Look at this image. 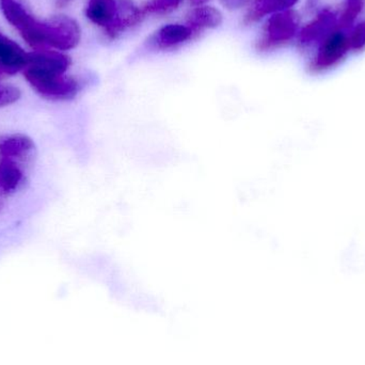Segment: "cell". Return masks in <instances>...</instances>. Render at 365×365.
<instances>
[{"label":"cell","instance_id":"6da1fadb","mask_svg":"<svg viewBox=\"0 0 365 365\" xmlns=\"http://www.w3.org/2000/svg\"><path fill=\"white\" fill-rule=\"evenodd\" d=\"M0 6L6 21L36 51L47 48L68 51L81 42V27L71 17L56 15L40 21L27 10L21 0H0Z\"/></svg>","mask_w":365,"mask_h":365},{"label":"cell","instance_id":"7a4b0ae2","mask_svg":"<svg viewBox=\"0 0 365 365\" xmlns=\"http://www.w3.org/2000/svg\"><path fill=\"white\" fill-rule=\"evenodd\" d=\"M71 66L68 56L56 51H36L29 53L24 76L32 89L48 100L66 101L75 98L79 83L66 75Z\"/></svg>","mask_w":365,"mask_h":365},{"label":"cell","instance_id":"3957f363","mask_svg":"<svg viewBox=\"0 0 365 365\" xmlns=\"http://www.w3.org/2000/svg\"><path fill=\"white\" fill-rule=\"evenodd\" d=\"M86 15L110 40L138 25L145 17L132 0H88Z\"/></svg>","mask_w":365,"mask_h":365},{"label":"cell","instance_id":"277c9868","mask_svg":"<svg viewBox=\"0 0 365 365\" xmlns=\"http://www.w3.org/2000/svg\"><path fill=\"white\" fill-rule=\"evenodd\" d=\"M299 28V16L295 11L287 10L272 14L262 29L257 41L259 51L279 48L295 38Z\"/></svg>","mask_w":365,"mask_h":365},{"label":"cell","instance_id":"5b68a950","mask_svg":"<svg viewBox=\"0 0 365 365\" xmlns=\"http://www.w3.org/2000/svg\"><path fill=\"white\" fill-rule=\"evenodd\" d=\"M351 51L349 36L336 30L319 44L317 55L310 64L312 72L322 73L338 66Z\"/></svg>","mask_w":365,"mask_h":365},{"label":"cell","instance_id":"8992f818","mask_svg":"<svg viewBox=\"0 0 365 365\" xmlns=\"http://www.w3.org/2000/svg\"><path fill=\"white\" fill-rule=\"evenodd\" d=\"M339 15L334 10L326 9L317 15L313 21L302 28L298 42L302 48L321 44L332 32L338 30Z\"/></svg>","mask_w":365,"mask_h":365},{"label":"cell","instance_id":"52a82bcc","mask_svg":"<svg viewBox=\"0 0 365 365\" xmlns=\"http://www.w3.org/2000/svg\"><path fill=\"white\" fill-rule=\"evenodd\" d=\"M197 36L187 24H168L150 36L148 46L154 51H175Z\"/></svg>","mask_w":365,"mask_h":365},{"label":"cell","instance_id":"ba28073f","mask_svg":"<svg viewBox=\"0 0 365 365\" xmlns=\"http://www.w3.org/2000/svg\"><path fill=\"white\" fill-rule=\"evenodd\" d=\"M29 53L0 32V76L13 75L27 66Z\"/></svg>","mask_w":365,"mask_h":365},{"label":"cell","instance_id":"9c48e42d","mask_svg":"<svg viewBox=\"0 0 365 365\" xmlns=\"http://www.w3.org/2000/svg\"><path fill=\"white\" fill-rule=\"evenodd\" d=\"M34 150L31 138L23 134L0 136V160L21 163L27 160Z\"/></svg>","mask_w":365,"mask_h":365},{"label":"cell","instance_id":"30bf717a","mask_svg":"<svg viewBox=\"0 0 365 365\" xmlns=\"http://www.w3.org/2000/svg\"><path fill=\"white\" fill-rule=\"evenodd\" d=\"M222 14L218 9L214 6H199L190 11L187 15L186 24L195 32L206 29H214L222 23Z\"/></svg>","mask_w":365,"mask_h":365},{"label":"cell","instance_id":"8fae6325","mask_svg":"<svg viewBox=\"0 0 365 365\" xmlns=\"http://www.w3.org/2000/svg\"><path fill=\"white\" fill-rule=\"evenodd\" d=\"M297 2L298 0H255L245 16L244 23L251 25L267 15L289 10Z\"/></svg>","mask_w":365,"mask_h":365},{"label":"cell","instance_id":"7c38bea8","mask_svg":"<svg viewBox=\"0 0 365 365\" xmlns=\"http://www.w3.org/2000/svg\"><path fill=\"white\" fill-rule=\"evenodd\" d=\"M25 181L21 164L12 160H0V186L9 195L14 193Z\"/></svg>","mask_w":365,"mask_h":365},{"label":"cell","instance_id":"4fadbf2b","mask_svg":"<svg viewBox=\"0 0 365 365\" xmlns=\"http://www.w3.org/2000/svg\"><path fill=\"white\" fill-rule=\"evenodd\" d=\"M182 0H150L141 8L147 15H165L173 12L181 6Z\"/></svg>","mask_w":365,"mask_h":365},{"label":"cell","instance_id":"5bb4252c","mask_svg":"<svg viewBox=\"0 0 365 365\" xmlns=\"http://www.w3.org/2000/svg\"><path fill=\"white\" fill-rule=\"evenodd\" d=\"M364 0H347L340 17H339V28H349L353 25L358 15L364 9Z\"/></svg>","mask_w":365,"mask_h":365},{"label":"cell","instance_id":"9a60e30c","mask_svg":"<svg viewBox=\"0 0 365 365\" xmlns=\"http://www.w3.org/2000/svg\"><path fill=\"white\" fill-rule=\"evenodd\" d=\"M351 51H361L365 49V21L356 26L349 36Z\"/></svg>","mask_w":365,"mask_h":365},{"label":"cell","instance_id":"2e32d148","mask_svg":"<svg viewBox=\"0 0 365 365\" xmlns=\"http://www.w3.org/2000/svg\"><path fill=\"white\" fill-rule=\"evenodd\" d=\"M21 98L19 88L13 86L0 85V107L13 104Z\"/></svg>","mask_w":365,"mask_h":365},{"label":"cell","instance_id":"e0dca14e","mask_svg":"<svg viewBox=\"0 0 365 365\" xmlns=\"http://www.w3.org/2000/svg\"><path fill=\"white\" fill-rule=\"evenodd\" d=\"M250 1L251 0H220L222 6L229 10H237V9L247 6Z\"/></svg>","mask_w":365,"mask_h":365},{"label":"cell","instance_id":"ac0fdd59","mask_svg":"<svg viewBox=\"0 0 365 365\" xmlns=\"http://www.w3.org/2000/svg\"><path fill=\"white\" fill-rule=\"evenodd\" d=\"M9 195L4 191V189L0 186V214L4 210V206H6V199H8Z\"/></svg>","mask_w":365,"mask_h":365},{"label":"cell","instance_id":"d6986e66","mask_svg":"<svg viewBox=\"0 0 365 365\" xmlns=\"http://www.w3.org/2000/svg\"><path fill=\"white\" fill-rule=\"evenodd\" d=\"M56 6L58 8H66V6H70L71 4L74 2V0H55Z\"/></svg>","mask_w":365,"mask_h":365},{"label":"cell","instance_id":"ffe728a7","mask_svg":"<svg viewBox=\"0 0 365 365\" xmlns=\"http://www.w3.org/2000/svg\"><path fill=\"white\" fill-rule=\"evenodd\" d=\"M319 0H308V8L312 10V9H314L315 6L319 4Z\"/></svg>","mask_w":365,"mask_h":365},{"label":"cell","instance_id":"44dd1931","mask_svg":"<svg viewBox=\"0 0 365 365\" xmlns=\"http://www.w3.org/2000/svg\"><path fill=\"white\" fill-rule=\"evenodd\" d=\"M206 1H210V0H190L191 4L197 6H203Z\"/></svg>","mask_w":365,"mask_h":365}]
</instances>
